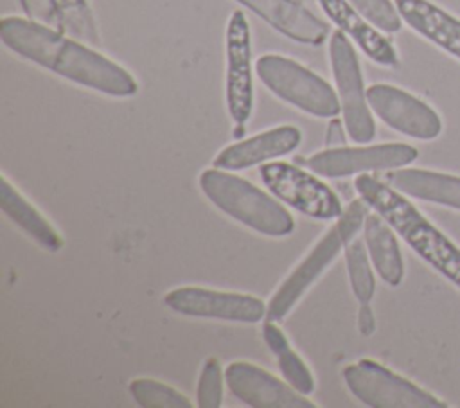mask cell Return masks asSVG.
Wrapping results in <instances>:
<instances>
[{"label": "cell", "instance_id": "6da1fadb", "mask_svg": "<svg viewBox=\"0 0 460 408\" xmlns=\"http://www.w3.org/2000/svg\"><path fill=\"white\" fill-rule=\"evenodd\" d=\"M0 38L22 58L81 86L113 97L137 92V81L126 68L49 25L5 16L0 22Z\"/></svg>", "mask_w": 460, "mask_h": 408}, {"label": "cell", "instance_id": "7a4b0ae2", "mask_svg": "<svg viewBox=\"0 0 460 408\" xmlns=\"http://www.w3.org/2000/svg\"><path fill=\"white\" fill-rule=\"evenodd\" d=\"M354 187L359 198L376 210L422 261L460 288V248L428 221L402 192L370 173L358 174Z\"/></svg>", "mask_w": 460, "mask_h": 408}, {"label": "cell", "instance_id": "3957f363", "mask_svg": "<svg viewBox=\"0 0 460 408\" xmlns=\"http://www.w3.org/2000/svg\"><path fill=\"white\" fill-rule=\"evenodd\" d=\"M199 189L212 205L259 234L284 237L295 230L293 216L271 192L232 171L205 169L199 174Z\"/></svg>", "mask_w": 460, "mask_h": 408}, {"label": "cell", "instance_id": "277c9868", "mask_svg": "<svg viewBox=\"0 0 460 408\" xmlns=\"http://www.w3.org/2000/svg\"><path fill=\"white\" fill-rule=\"evenodd\" d=\"M368 205L358 198L349 203L336 223L311 246L305 257L291 270V273L280 282L277 291L271 295L266 309V320H282L291 313L296 302L305 291L320 279V275L336 261L341 250L356 237L363 228Z\"/></svg>", "mask_w": 460, "mask_h": 408}, {"label": "cell", "instance_id": "5b68a950", "mask_svg": "<svg viewBox=\"0 0 460 408\" xmlns=\"http://www.w3.org/2000/svg\"><path fill=\"white\" fill-rule=\"evenodd\" d=\"M255 70L270 92L309 115L332 119L341 111L332 86L289 58L264 54L257 59Z\"/></svg>", "mask_w": 460, "mask_h": 408}, {"label": "cell", "instance_id": "8992f818", "mask_svg": "<svg viewBox=\"0 0 460 408\" xmlns=\"http://www.w3.org/2000/svg\"><path fill=\"white\" fill-rule=\"evenodd\" d=\"M350 394L370 408H446L437 395L374 359H359L341 370Z\"/></svg>", "mask_w": 460, "mask_h": 408}, {"label": "cell", "instance_id": "52a82bcc", "mask_svg": "<svg viewBox=\"0 0 460 408\" xmlns=\"http://www.w3.org/2000/svg\"><path fill=\"white\" fill-rule=\"evenodd\" d=\"M266 189L282 203L314 219H336L343 207L336 192L325 185L318 174L295 164L273 160L259 167Z\"/></svg>", "mask_w": 460, "mask_h": 408}, {"label": "cell", "instance_id": "ba28073f", "mask_svg": "<svg viewBox=\"0 0 460 408\" xmlns=\"http://www.w3.org/2000/svg\"><path fill=\"white\" fill-rule=\"evenodd\" d=\"M329 56L347 135L356 144H368L376 137V124L367 101L359 59L345 32L334 31L331 34Z\"/></svg>", "mask_w": 460, "mask_h": 408}, {"label": "cell", "instance_id": "9c48e42d", "mask_svg": "<svg viewBox=\"0 0 460 408\" xmlns=\"http://www.w3.org/2000/svg\"><path fill=\"white\" fill-rule=\"evenodd\" d=\"M419 151L410 144H374L325 147L305 158H296L305 169L322 178H345L352 174L392 171L415 162Z\"/></svg>", "mask_w": 460, "mask_h": 408}, {"label": "cell", "instance_id": "30bf717a", "mask_svg": "<svg viewBox=\"0 0 460 408\" xmlns=\"http://www.w3.org/2000/svg\"><path fill=\"white\" fill-rule=\"evenodd\" d=\"M169 309L194 318H212L241 324H257L266 318L268 304L248 293L217 291L198 286H183L165 293Z\"/></svg>", "mask_w": 460, "mask_h": 408}, {"label": "cell", "instance_id": "8fae6325", "mask_svg": "<svg viewBox=\"0 0 460 408\" xmlns=\"http://www.w3.org/2000/svg\"><path fill=\"white\" fill-rule=\"evenodd\" d=\"M370 110L392 129L419 140H433L442 131L438 113L413 93L377 83L367 88Z\"/></svg>", "mask_w": 460, "mask_h": 408}, {"label": "cell", "instance_id": "7c38bea8", "mask_svg": "<svg viewBox=\"0 0 460 408\" xmlns=\"http://www.w3.org/2000/svg\"><path fill=\"white\" fill-rule=\"evenodd\" d=\"M226 110L235 126H244L253 108L250 27L243 11H234L225 34Z\"/></svg>", "mask_w": 460, "mask_h": 408}, {"label": "cell", "instance_id": "4fadbf2b", "mask_svg": "<svg viewBox=\"0 0 460 408\" xmlns=\"http://www.w3.org/2000/svg\"><path fill=\"white\" fill-rule=\"evenodd\" d=\"M225 381L239 401L253 408H316L288 381L248 361L230 363L225 368Z\"/></svg>", "mask_w": 460, "mask_h": 408}, {"label": "cell", "instance_id": "5bb4252c", "mask_svg": "<svg viewBox=\"0 0 460 408\" xmlns=\"http://www.w3.org/2000/svg\"><path fill=\"white\" fill-rule=\"evenodd\" d=\"M300 140V129L284 124L223 147L212 164L214 167L225 171H241L253 165H262L289 155L298 147Z\"/></svg>", "mask_w": 460, "mask_h": 408}, {"label": "cell", "instance_id": "9a60e30c", "mask_svg": "<svg viewBox=\"0 0 460 408\" xmlns=\"http://www.w3.org/2000/svg\"><path fill=\"white\" fill-rule=\"evenodd\" d=\"M261 16L280 34L305 45H320L329 25L295 0H235Z\"/></svg>", "mask_w": 460, "mask_h": 408}, {"label": "cell", "instance_id": "2e32d148", "mask_svg": "<svg viewBox=\"0 0 460 408\" xmlns=\"http://www.w3.org/2000/svg\"><path fill=\"white\" fill-rule=\"evenodd\" d=\"M395 7L406 25L460 59V20L429 0H395Z\"/></svg>", "mask_w": 460, "mask_h": 408}, {"label": "cell", "instance_id": "e0dca14e", "mask_svg": "<svg viewBox=\"0 0 460 408\" xmlns=\"http://www.w3.org/2000/svg\"><path fill=\"white\" fill-rule=\"evenodd\" d=\"M325 14L376 63L385 67L397 65V50L363 14L347 0H318Z\"/></svg>", "mask_w": 460, "mask_h": 408}, {"label": "cell", "instance_id": "ac0fdd59", "mask_svg": "<svg viewBox=\"0 0 460 408\" xmlns=\"http://www.w3.org/2000/svg\"><path fill=\"white\" fill-rule=\"evenodd\" d=\"M404 196L460 210V176L428 169H392L381 176Z\"/></svg>", "mask_w": 460, "mask_h": 408}, {"label": "cell", "instance_id": "d6986e66", "mask_svg": "<svg viewBox=\"0 0 460 408\" xmlns=\"http://www.w3.org/2000/svg\"><path fill=\"white\" fill-rule=\"evenodd\" d=\"M0 208L2 212L34 243L41 248L58 252L63 248L61 234L52 226V223L7 180L5 174L0 176Z\"/></svg>", "mask_w": 460, "mask_h": 408}, {"label": "cell", "instance_id": "ffe728a7", "mask_svg": "<svg viewBox=\"0 0 460 408\" xmlns=\"http://www.w3.org/2000/svg\"><path fill=\"white\" fill-rule=\"evenodd\" d=\"M361 230L374 270L386 284L399 286L404 277V261L395 230L376 210L367 212Z\"/></svg>", "mask_w": 460, "mask_h": 408}, {"label": "cell", "instance_id": "44dd1931", "mask_svg": "<svg viewBox=\"0 0 460 408\" xmlns=\"http://www.w3.org/2000/svg\"><path fill=\"white\" fill-rule=\"evenodd\" d=\"M262 338L271 354L275 356L284 381H288L295 390H298L304 395L313 394L316 388L313 372L309 370L302 356L291 347L288 336L277 325L275 320H266L262 324Z\"/></svg>", "mask_w": 460, "mask_h": 408}, {"label": "cell", "instance_id": "7402d4cb", "mask_svg": "<svg viewBox=\"0 0 460 408\" xmlns=\"http://www.w3.org/2000/svg\"><path fill=\"white\" fill-rule=\"evenodd\" d=\"M345 262L354 297L358 298V302H370L376 291V280L365 241L354 237L345 246Z\"/></svg>", "mask_w": 460, "mask_h": 408}, {"label": "cell", "instance_id": "603a6c76", "mask_svg": "<svg viewBox=\"0 0 460 408\" xmlns=\"http://www.w3.org/2000/svg\"><path fill=\"white\" fill-rule=\"evenodd\" d=\"M129 394L142 408H190L192 403L176 388L151 379L137 377L129 383Z\"/></svg>", "mask_w": 460, "mask_h": 408}, {"label": "cell", "instance_id": "cb8c5ba5", "mask_svg": "<svg viewBox=\"0 0 460 408\" xmlns=\"http://www.w3.org/2000/svg\"><path fill=\"white\" fill-rule=\"evenodd\" d=\"M223 381L225 370L221 368L219 359L207 358L196 388V404L199 408H219L223 403Z\"/></svg>", "mask_w": 460, "mask_h": 408}, {"label": "cell", "instance_id": "d4e9b609", "mask_svg": "<svg viewBox=\"0 0 460 408\" xmlns=\"http://www.w3.org/2000/svg\"><path fill=\"white\" fill-rule=\"evenodd\" d=\"M61 32H68L93 45L99 43L95 22L90 14L86 2H61Z\"/></svg>", "mask_w": 460, "mask_h": 408}, {"label": "cell", "instance_id": "484cf974", "mask_svg": "<svg viewBox=\"0 0 460 408\" xmlns=\"http://www.w3.org/2000/svg\"><path fill=\"white\" fill-rule=\"evenodd\" d=\"M359 14L383 32H397L402 18L390 0H347Z\"/></svg>", "mask_w": 460, "mask_h": 408}, {"label": "cell", "instance_id": "4316f807", "mask_svg": "<svg viewBox=\"0 0 460 408\" xmlns=\"http://www.w3.org/2000/svg\"><path fill=\"white\" fill-rule=\"evenodd\" d=\"M23 11L29 14L32 22L49 25L52 29L61 31V2L58 0H20Z\"/></svg>", "mask_w": 460, "mask_h": 408}, {"label": "cell", "instance_id": "83f0119b", "mask_svg": "<svg viewBox=\"0 0 460 408\" xmlns=\"http://www.w3.org/2000/svg\"><path fill=\"white\" fill-rule=\"evenodd\" d=\"M345 124L343 120L332 117L325 129V147H341L345 146Z\"/></svg>", "mask_w": 460, "mask_h": 408}, {"label": "cell", "instance_id": "f1b7e54d", "mask_svg": "<svg viewBox=\"0 0 460 408\" xmlns=\"http://www.w3.org/2000/svg\"><path fill=\"white\" fill-rule=\"evenodd\" d=\"M358 329L363 336H370L376 331V316L370 302H359L358 309Z\"/></svg>", "mask_w": 460, "mask_h": 408}, {"label": "cell", "instance_id": "f546056e", "mask_svg": "<svg viewBox=\"0 0 460 408\" xmlns=\"http://www.w3.org/2000/svg\"><path fill=\"white\" fill-rule=\"evenodd\" d=\"M61 2H86V0H61Z\"/></svg>", "mask_w": 460, "mask_h": 408}]
</instances>
